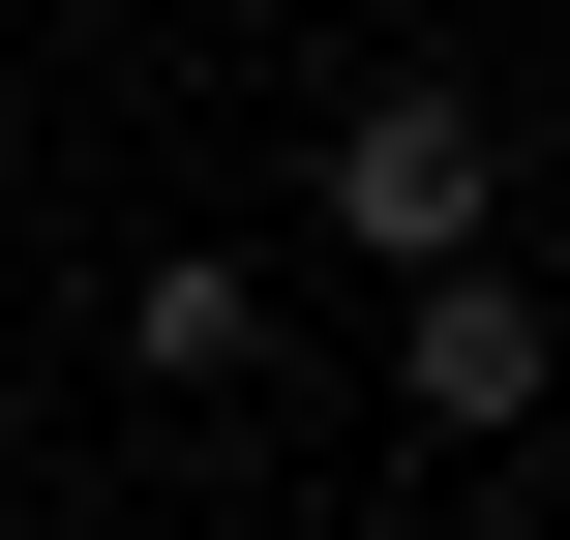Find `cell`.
<instances>
[{
	"label": "cell",
	"mask_w": 570,
	"mask_h": 540,
	"mask_svg": "<svg viewBox=\"0 0 570 540\" xmlns=\"http://www.w3.org/2000/svg\"><path fill=\"white\" fill-rule=\"evenodd\" d=\"M391 391H421V451H541V421H570V301L511 271V240L421 271V301H391Z\"/></svg>",
	"instance_id": "obj_2"
},
{
	"label": "cell",
	"mask_w": 570,
	"mask_h": 540,
	"mask_svg": "<svg viewBox=\"0 0 570 540\" xmlns=\"http://www.w3.org/2000/svg\"><path fill=\"white\" fill-rule=\"evenodd\" d=\"M120 391H271V271L240 240H150L120 271Z\"/></svg>",
	"instance_id": "obj_3"
},
{
	"label": "cell",
	"mask_w": 570,
	"mask_h": 540,
	"mask_svg": "<svg viewBox=\"0 0 570 540\" xmlns=\"http://www.w3.org/2000/svg\"><path fill=\"white\" fill-rule=\"evenodd\" d=\"M331 240H361L391 301L511 240V150H481V90H451V60H391V90H331Z\"/></svg>",
	"instance_id": "obj_1"
}]
</instances>
